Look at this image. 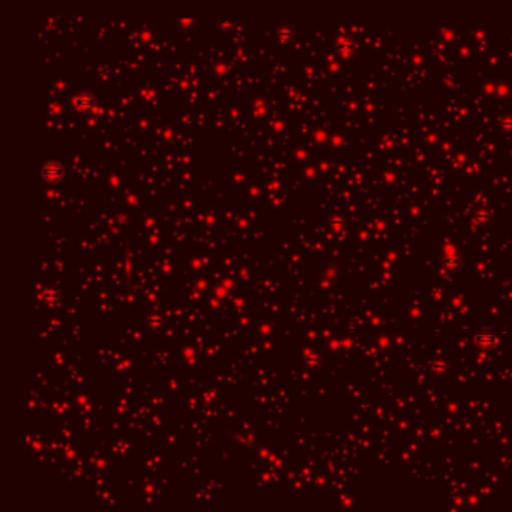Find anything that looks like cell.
Wrapping results in <instances>:
<instances>
[{"label": "cell", "instance_id": "6da1fadb", "mask_svg": "<svg viewBox=\"0 0 512 512\" xmlns=\"http://www.w3.org/2000/svg\"><path fill=\"white\" fill-rule=\"evenodd\" d=\"M44 177L50 182H57L62 177V167L57 164H48L44 168Z\"/></svg>", "mask_w": 512, "mask_h": 512}]
</instances>
